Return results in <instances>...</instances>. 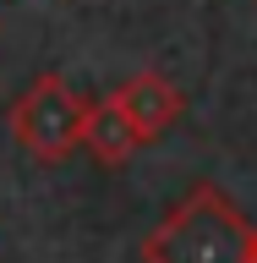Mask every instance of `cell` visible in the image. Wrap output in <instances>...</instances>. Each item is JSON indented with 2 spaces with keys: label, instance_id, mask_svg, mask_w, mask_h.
<instances>
[{
  "label": "cell",
  "instance_id": "6da1fadb",
  "mask_svg": "<svg viewBox=\"0 0 257 263\" xmlns=\"http://www.w3.org/2000/svg\"><path fill=\"white\" fill-rule=\"evenodd\" d=\"M143 263H252V219L219 181H197L143 236Z\"/></svg>",
  "mask_w": 257,
  "mask_h": 263
},
{
  "label": "cell",
  "instance_id": "7a4b0ae2",
  "mask_svg": "<svg viewBox=\"0 0 257 263\" xmlns=\"http://www.w3.org/2000/svg\"><path fill=\"white\" fill-rule=\"evenodd\" d=\"M82 121H88V99L61 77V71H38V77L11 99L6 126L38 164H66L82 148Z\"/></svg>",
  "mask_w": 257,
  "mask_h": 263
},
{
  "label": "cell",
  "instance_id": "3957f363",
  "mask_svg": "<svg viewBox=\"0 0 257 263\" xmlns=\"http://www.w3.org/2000/svg\"><path fill=\"white\" fill-rule=\"evenodd\" d=\"M115 104L131 115V126L143 132V143H153L159 132H170L181 121V110H186V93H181L175 82L164 77V71H131L121 88H115Z\"/></svg>",
  "mask_w": 257,
  "mask_h": 263
},
{
  "label": "cell",
  "instance_id": "277c9868",
  "mask_svg": "<svg viewBox=\"0 0 257 263\" xmlns=\"http://www.w3.org/2000/svg\"><path fill=\"white\" fill-rule=\"evenodd\" d=\"M82 148L93 154L98 164H126L137 148H143V132L131 126V115L115 104V93H104V99H93L88 104V121H82Z\"/></svg>",
  "mask_w": 257,
  "mask_h": 263
},
{
  "label": "cell",
  "instance_id": "5b68a950",
  "mask_svg": "<svg viewBox=\"0 0 257 263\" xmlns=\"http://www.w3.org/2000/svg\"><path fill=\"white\" fill-rule=\"evenodd\" d=\"M252 263H257V219H252Z\"/></svg>",
  "mask_w": 257,
  "mask_h": 263
}]
</instances>
